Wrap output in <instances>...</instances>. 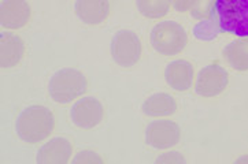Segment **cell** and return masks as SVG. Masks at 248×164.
Here are the masks:
<instances>
[{
  "label": "cell",
  "mask_w": 248,
  "mask_h": 164,
  "mask_svg": "<svg viewBox=\"0 0 248 164\" xmlns=\"http://www.w3.org/2000/svg\"><path fill=\"white\" fill-rule=\"evenodd\" d=\"M88 78L78 69L64 67L56 70L48 82L49 97L61 105L78 100L88 90Z\"/></svg>",
  "instance_id": "obj_2"
},
{
  "label": "cell",
  "mask_w": 248,
  "mask_h": 164,
  "mask_svg": "<svg viewBox=\"0 0 248 164\" xmlns=\"http://www.w3.org/2000/svg\"><path fill=\"white\" fill-rule=\"evenodd\" d=\"M74 11L82 24L97 26L108 18L111 3L110 0H76Z\"/></svg>",
  "instance_id": "obj_12"
},
{
  "label": "cell",
  "mask_w": 248,
  "mask_h": 164,
  "mask_svg": "<svg viewBox=\"0 0 248 164\" xmlns=\"http://www.w3.org/2000/svg\"><path fill=\"white\" fill-rule=\"evenodd\" d=\"M55 130L54 112L41 104L25 107L16 119V133L26 144H40L48 140Z\"/></svg>",
  "instance_id": "obj_1"
},
{
  "label": "cell",
  "mask_w": 248,
  "mask_h": 164,
  "mask_svg": "<svg viewBox=\"0 0 248 164\" xmlns=\"http://www.w3.org/2000/svg\"><path fill=\"white\" fill-rule=\"evenodd\" d=\"M26 47L24 40L16 33H0V64L1 69H13L24 59Z\"/></svg>",
  "instance_id": "obj_13"
},
{
  "label": "cell",
  "mask_w": 248,
  "mask_h": 164,
  "mask_svg": "<svg viewBox=\"0 0 248 164\" xmlns=\"http://www.w3.org/2000/svg\"><path fill=\"white\" fill-rule=\"evenodd\" d=\"M226 63L236 71H248V37L237 39L224 48Z\"/></svg>",
  "instance_id": "obj_15"
},
{
  "label": "cell",
  "mask_w": 248,
  "mask_h": 164,
  "mask_svg": "<svg viewBox=\"0 0 248 164\" xmlns=\"http://www.w3.org/2000/svg\"><path fill=\"white\" fill-rule=\"evenodd\" d=\"M217 0H195L193 7L191 8V16L193 19H211L214 14Z\"/></svg>",
  "instance_id": "obj_17"
},
{
  "label": "cell",
  "mask_w": 248,
  "mask_h": 164,
  "mask_svg": "<svg viewBox=\"0 0 248 164\" xmlns=\"http://www.w3.org/2000/svg\"><path fill=\"white\" fill-rule=\"evenodd\" d=\"M229 85V74L219 63H210L200 69L195 79V92L200 97L211 99L222 94Z\"/></svg>",
  "instance_id": "obj_6"
},
{
  "label": "cell",
  "mask_w": 248,
  "mask_h": 164,
  "mask_svg": "<svg viewBox=\"0 0 248 164\" xmlns=\"http://www.w3.org/2000/svg\"><path fill=\"white\" fill-rule=\"evenodd\" d=\"M139 13L147 19H160L171 10V0H136Z\"/></svg>",
  "instance_id": "obj_16"
},
{
  "label": "cell",
  "mask_w": 248,
  "mask_h": 164,
  "mask_svg": "<svg viewBox=\"0 0 248 164\" xmlns=\"http://www.w3.org/2000/svg\"><path fill=\"white\" fill-rule=\"evenodd\" d=\"M193 3L195 0H171V7L178 13H186V11H191Z\"/></svg>",
  "instance_id": "obj_20"
},
{
  "label": "cell",
  "mask_w": 248,
  "mask_h": 164,
  "mask_svg": "<svg viewBox=\"0 0 248 164\" xmlns=\"http://www.w3.org/2000/svg\"><path fill=\"white\" fill-rule=\"evenodd\" d=\"M72 141L66 137L58 135L49 138L41 145L36 155V162L39 164H67L72 160Z\"/></svg>",
  "instance_id": "obj_10"
},
{
  "label": "cell",
  "mask_w": 248,
  "mask_h": 164,
  "mask_svg": "<svg viewBox=\"0 0 248 164\" xmlns=\"http://www.w3.org/2000/svg\"><path fill=\"white\" fill-rule=\"evenodd\" d=\"M145 144L156 150H166L176 147L181 140V127L174 120L158 119L145 127Z\"/></svg>",
  "instance_id": "obj_8"
},
{
  "label": "cell",
  "mask_w": 248,
  "mask_h": 164,
  "mask_svg": "<svg viewBox=\"0 0 248 164\" xmlns=\"http://www.w3.org/2000/svg\"><path fill=\"white\" fill-rule=\"evenodd\" d=\"M195 69L193 64L185 59H176L166 64L165 67V81L173 90L186 92L193 85Z\"/></svg>",
  "instance_id": "obj_11"
},
{
  "label": "cell",
  "mask_w": 248,
  "mask_h": 164,
  "mask_svg": "<svg viewBox=\"0 0 248 164\" xmlns=\"http://www.w3.org/2000/svg\"><path fill=\"white\" fill-rule=\"evenodd\" d=\"M111 58L121 67H133L141 59V40L133 30H118L111 39Z\"/></svg>",
  "instance_id": "obj_5"
},
{
  "label": "cell",
  "mask_w": 248,
  "mask_h": 164,
  "mask_svg": "<svg viewBox=\"0 0 248 164\" xmlns=\"http://www.w3.org/2000/svg\"><path fill=\"white\" fill-rule=\"evenodd\" d=\"M72 123L82 130H92L103 122L104 107L93 96H82L69 109Z\"/></svg>",
  "instance_id": "obj_7"
},
{
  "label": "cell",
  "mask_w": 248,
  "mask_h": 164,
  "mask_svg": "<svg viewBox=\"0 0 248 164\" xmlns=\"http://www.w3.org/2000/svg\"><path fill=\"white\" fill-rule=\"evenodd\" d=\"M213 18L221 31L248 37V0H217Z\"/></svg>",
  "instance_id": "obj_3"
},
{
  "label": "cell",
  "mask_w": 248,
  "mask_h": 164,
  "mask_svg": "<svg viewBox=\"0 0 248 164\" xmlns=\"http://www.w3.org/2000/svg\"><path fill=\"white\" fill-rule=\"evenodd\" d=\"M234 163H248V155H244V156L236 159V160H234Z\"/></svg>",
  "instance_id": "obj_21"
},
{
  "label": "cell",
  "mask_w": 248,
  "mask_h": 164,
  "mask_svg": "<svg viewBox=\"0 0 248 164\" xmlns=\"http://www.w3.org/2000/svg\"><path fill=\"white\" fill-rule=\"evenodd\" d=\"M72 162L74 164H93V163H104V159L97 152L91 149H84L77 152L74 157H72Z\"/></svg>",
  "instance_id": "obj_18"
},
{
  "label": "cell",
  "mask_w": 248,
  "mask_h": 164,
  "mask_svg": "<svg viewBox=\"0 0 248 164\" xmlns=\"http://www.w3.org/2000/svg\"><path fill=\"white\" fill-rule=\"evenodd\" d=\"M178 109L177 100L168 92L150 94L141 104V111L147 117L168 118L174 115Z\"/></svg>",
  "instance_id": "obj_14"
},
{
  "label": "cell",
  "mask_w": 248,
  "mask_h": 164,
  "mask_svg": "<svg viewBox=\"0 0 248 164\" xmlns=\"http://www.w3.org/2000/svg\"><path fill=\"white\" fill-rule=\"evenodd\" d=\"M150 41L156 54L174 56L181 54L188 45V33L181 24L166 19L152 28Z\"/></svg>",
  "instance_id": "obj_4"
},
{
  "label": "cell",
  "mask_w": 248,
  "mask_h": 164,
  "mask_svg": "<svg viewBox=\"0 0 248 164\" xmlns=\"http://www.w3.org/2000/svg\"><path fill=\"white\" fill-rule=\"evenodd\" d=\"M32 8L28 0H1L0 24L7 30H18L29 24Z\"/></svg>",
  "instance_id": "obj_9"
},
{
  "label": "cell",
  "mask_w": 248,
  "mask_h": 164,
  "mask_svg": "<svg viewBox=\"0 0 248 164\" xmlns=\"http://www.w3.org/2000/svg\"><path fill=\"white\" fill-rule=\"evenodd\" d=\"M156 163H185V157L177 150H168L156 157Z\"/></svg>",
  "instance_id": "obj_19"
}]
</instances>
